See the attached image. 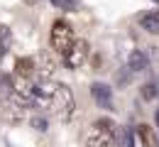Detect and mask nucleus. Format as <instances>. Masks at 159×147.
I'll return each instance as SVG.
<instances>
[{
	"instance_id": "ddd939ff",
	"label": "nucleus",
	"mask_w": 159,
	"mask_h": 147,
	"mask_svg": "<svg viewBox=\"0 0 159 147\" xmlns=\"http://www.w3.org/2000/svg\"><path fill=\"white\" fill-rule=\"evenodd\" d=\"M22 115H25V113H22L20 105H7V108H5V118H7L10 123H17V120H22Z\"/></svg>"
},
{
	"instance_id": "7ed1b4c3",
	"label": "nucleus",
	"mask_w": 159,
	"mask_h": 147,
	"mask_svg": "<svg viewBox=\"0 0 159 147\" xmlns=\"http://www.w3.org/2000/svg\"><path fill=\"white\" fill-rule=\"evenodd\" d=\"M76 42V34H74V27L66 20H54L52 22V32H49V44L57 54H64L71 44Z\"/></svg>"
},
{
	"instance_id": "f03ea898",
	"label": "nucleus",
	"mask_w": 159,
	"mask_h": 147,
	"mask_svg": "<svg viewBox=\"0 0 159 147\" xmlns=\"http://www.w3.org/2000/svg\"><path fill=\"white\" fill-rule=\"evenodd\" d=\"M49 110L52 115L61 120V123H69L74 118V110H76V101H74V93L66 84H57L54 93H52V101H49Z\"/></svg>"
},
{
	"instance_id": "f3484780",
	"label": "nucleus",
	"mask_w": 159,
	"mask_h": 147,
	"mask_svg": "<svg viewBox=\"0 0 159 147\" xmlns=\"http://www.w3.org/2000/svg\"><path fill=\"white\" fill-rule=\"evenodd\" d=\"M154 118H157V127H159V110H157V115H154Z\"/></svg>"
},
{
	"instance_id": "9d476101",
	"label": "nucleus",
	"mask_w": 159,
	"mask_h": 147,
	"mask_svg": "<svg viewBox=\"0 0 159 147\" xmlns=\"http://www.w3.org/2000/svg\"><path fill=\"white\" fill-rule=\"evenodd\" d=\"M137 137L144 142V147H157V140H154V132L149 125H137Z\"/></svg>"
},
{
	"instance_id": "0eeeda50",
	"label": "nucleus",
	"mask_w": 159,
	"mask_h": 147,
	"mask_svg": "<svg viewBox=\"0 0 159 147\" xmlns=\"http://www.w3.org/2000/svg\"><path fill=\"white\" fill-rule=\"evenodd\" d=\"M149 66V59H147V54L142 52V49H135V52H130V57H127V69L130 71H144Z\"/></svg>"
},
{
	"instance_id": "9b49d317",
	"label": "nucleus",
	"mask_w": 159,
	"mask_h": 147,
	"mask_svg": "<svg viewBox=\"0 0 159 147\" xmlns=\"http://www.w3.org/2000/svg\"><path fill=\"white\" fill-rule=\"evenodd\" d=\"M54 69H57V64H54V59L44 52L42 54V64H39V74L42 79H52V74H54Z\"/></svg>"
},
{
	"instance_id": "20e7f679",
	"label": "nucleus",
	"mask_w": 159,
	"mask_h": 147,
	"mask_svg": "<svg viewBox=\"0 0 159 147\" xmlns=\"http://www.w3.org/2000/svg\"><path fill=\"white\" fill-rule=\"evenodd\" d=\"M88 42L86 39H76V42L71 44L61 57H64V64H66V69H71V71H76V69H81L83 64H86V59H88Z\"/></svg>"
},
{
	"instance_id": "dca6fc26",
	"label": "nucleus",
	"mask_w": 159,
	"mask_h": 147,
	"mask_svg": "<svg viewBox=\"0 0 159 147\" xmlns=\"http://www.w3.org/2000/svg\"><path fill=\"white\" fill-rule=\"evenodd\" d=\"M57 7H61V10H66V12H74L76 10V0H52Z\"/></svg>"
},
{
	"instance_id": "f257e3e1",
	"label": "nucleus",
	"mask_w": 159,
	"mask_h": 147,
	"mask_svg": "<svg viewBox=\"0 0 159 147\" xmlns=\"http://www.w3.org/2000/svg\"><path fill=\"white\" fill-rule=\"evenodd\" d=\"M83 147H118V125L110 118L96 120L83 137Z\"/></svg>"
},
{
	"instance_id": "1a4fd4ad",
	"label": "nucleus",
	"mask_w": 159,
	"mask_h": 147,
	"mask_svg": "<svg viewBox=\"0 0 159 147\" xmlns=\"http://www.w3.org/2000/svg\"><path fill=\"white\" fill-rule=\"evenodd\" d=\"M12 91H15V84L10 76H0V103L10 101L12 98Z\"/></svg>"
},
{
	"instance_id": "2eb2a0df",
	"label": "nucleus",
	"mask_w": 159,
	"mask_h": 147,
	"mask_svg": "<svg viewBox=\"0 0 159 147\" xmlns=\"http://www.w3.org/2000/svg\"><path fill=\"white\" fill-rule=\"evenodd\" d=\"M159 91H157V84H144L142 86V98L144 101H149V98H154Z\"/></svg>"
},
{
	"instance_id": "423d86ee",
	"label": "nucleus",
	"mask_w": 159,
	"mask_h": 147,
	"mask_svg": "<svg viewBox=\"0 0 159 147\" xmlns=\"http://www.w3.org/2000/svg\"><path fill=\"white\" fill-rule=\"evenodd\" d=\"M139 27L149 34H159V10H149L144 15H139Z\"/></svg>"
},
{
	"instance_id": "f8f14e48",
	"label": "nucleus",
	"mask_w": 159,
	"mask_h": 147,
	"mask_svg": "<svg viewBox=\"0 0 159 147\" xmlns=\"http://www.w3.org/2000/svg\"><path fill=\"white\" fill-rule=\"evenodd\" d=\"M10 44H12V32H10V27L0 25V57H5V52L10 49Z\"/></svg>"
},
{
	"instance_id": "4468645a",
	"label": "nucleus",
	"mask_w": 159,
	"mask_h": 147,
	"mask_svg": "<svg viewBox=\"0 0 159 147\" xmlns=\"http://www.w3.org/2000/svg\"><path fill=\"white\" fill-rule=\"evenodd\" d=\"M30 123H32V127H34L37 132H47V127H49V123H47V118H44V115H32V118H30Z\"/></svg>"
},
{
	"instance_id": "39448f33",
	"label": "nucleus",
	"mask_w": 159,
	"mask_h": 147,
	"mask_svg": "<svg viewBox=\"0 0 159 147\" xmlns=\"http://www.w3.org/2000/svg\"><path fill=\"white\" fill-rule=\"evenodd\" d=\"M91 96H93V101H96V105L98 108H113V88L108 84H91Z\"/></svg>"
},
{
	"instance_id": "6e6552de",
	"label": "nucleus",
	"mask_w": 159,
	"mask_h": 147,
	"mask_svg": "<svg viewBox=\"0 0 159 147\" xmlns=\"http://www.w3.org/2000/svg\"><path fill=\"white\" fill-rule=\"evenodd\" d=\"M15 74L20 76V79H30L32 74H34V59H30V57H22L15 62Z\"/></svg>"
}]
</instances>
